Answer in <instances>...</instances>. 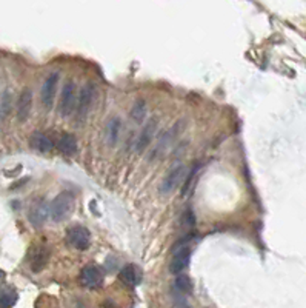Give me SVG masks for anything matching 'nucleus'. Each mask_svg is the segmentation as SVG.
<instances>
[{
	"label": "nucleus",
	"instance_id": "nucleus-1",
	"mask_svg": "<svg viewBox=\"0 0 306 308\" xmlns=\"http://www.w3.org/2000/svg\"><path fill=\"white\" fill-rule=\"evenodd\" d=\"M74 205H75V201H74L72 192L62 191L60 195L53 201V204L50 207V214L56 222H62L68 216H71V213L74 210Z\"/></svg>",
	"mask_w": 306,
	"mask_h": 308
},
{
	"label": "nucleus",
	"instance_id": "nucleus-2",
	"mask_svg": "<svg viewBox=\"0 0 306 308\" xmlns=\"http://www.w3.org/2000/svg\"><path fill=\"white\" fill-rule=\"evenodd\" d=\"M66 242L75 250H86L91 242V235L85 226L75 225L66 231Z\"/></svg>",
	"mask_w": 306,
	"mask_h": 308
},
{
	"label": "nucleus",
	"instance_id": "nucleus-3",
	"mask_svg": "<svg viewBox=\"0 0 306 308\" xmlns=\"http://www.w3.org/2000/svg\"><path fill=\"white\" fill-rule=\"evenodd\" d=\"M96 100V87L88 82L82 87L80 90V96H79V108H77V119L79 121H85L86 115L90 114L93 103Z\"/></svg>",
	"mask_w": 306,
	"mask_h": 308
},
{
	"label": "nucleus",
	"instance_id": "nucleus-4",
	"mask_svg": "<svg viewBox=\"0 0 306 308\" xmlns=\"http://www.w3.org/2000/svg\"><path fill=\"white\" fill-rule=\"evenodd\" d=\"M186 177H188V171H186V168L183 165L172 168L168 173V176L162 180L160 192H162V195H169V192H172L179 185H182L185 182Z\"/></svg>",
	"mask_w": 306,
	"mask_h": 308
},
{
	"label": "nucleus",
	"instance_id": "nucleus-5",
	"mask_svg": "<svg viewBox=\"0 0 306 308\" xmlns=\"http://www.w3.org/2000/svg\"><path fill=\"white\" fill-rule=\"evenodd\" d=\"M75 84L71 81V82H66L63 90H62V96H60V102H59V112L62 115H69L74 108H75Z\"/></svg>",
	"mask_w": 306,
	"mask_h": 308
},
{
	"label": "nucleus",
	"instance_id": "nucleus-6",
	"mask_svg": "<svg viewBox=\"0 0 306 308\" xmlns=\"http://www.w3.org/2000/svg\"><path fill=\"white\" fill-rule=\"evenodd\" d=\"M189 259H191V248L189 247H177L171 263H169V272L172 275H182L183 270L189 265Z\"/></svg>",
	"mask_w": 306,
	"mask_h": 308
},
{
	"label": "nucleus",
	"instance_id": "nucleus-7",
	"mask_svg": "<svg viewBox=\"0 0 306 308\" xmlns=\"http://www.w3.org/2000/svg\"><path fill=\"white\" fill-rule=\"evenodd\" d=\"M82 284L88 288H99L103 284V273L97 265H86L82 270Z\"/></svg>",
	"mask_w": 306,
	"mask_h": 308
},
{
	"label": "nucleus",
	"instance_id": "nucleus-8",
	"mask_svg": "<svg viewBox=\"0 0 306 308\" xmlns=\"http://www.w3.org/2000/svg\"><path fill=\"white\" fill-rule=\"evenodd\" d=\"M59 72H53L47 77V81L43 82L42 87V103L47 108H53L54 105V97H56V90L59 84Z\"/></svg>",
	"mask_w": 306,
	"mask_h": 308
},
{
	"label": "nucleus",
	"instance_id": "nucleus-9",
	"mask_svg": "<svg viewBox=\"0 0 306 308\" xmlns=\"http://www.w3.org/2000/svg\"><path fill=\"white\" fill-rule=\"evenodd\" d=\"M48 211H50V207L43 201H37L35 204L31 205V210H29V214H28L29 222L34 226H42L47 222Z\"/></svg>",
	"mask_w": 306,
	"mask_h": 308
},
{
	"label": "nucleus",
	"instance_id": "nucleus-10",
	"mask_svg": "<svg viewBox=\"0 0 306 308\" xmlns=\"http://www.w3.org/2000/svg\"><path fill=\"white\" fill-rule=\"evenodd\" d=\"M48 257H50V250L45 247V245H40V247H35L34 251H32V256H31V260H29V265H31V270L34 273H39L45 268L47 262H48Z\"/></svg>",
	"mask_w": 306,
	"mask_h": 308
},
{
	"label": "nucleus",
	"instance_id": "nucleus-11",
	"mask_svg": "<svg viewBox=\"0 0 306 308\" xmlns=\"http://www.w3.org/2000/svg\"><path fill=\"white\" fill-rule=\"evenodd\" d=\"M156 130H157V122L154 119H151V121L146 122V125L143 127V130H142V133H140V136L137 139V143H136V149L139 152L143 151L151 143V140L154 139Z\"/></svg>",
	"mask_w": 306,
	"mask_h": 308
},
{
	"label": "nucleus",
	"instance_id": "nucleus-12",
	"mask_svg": "<svg viewBox=\"0 0 306 308\" xmlns=\"http://www.w3.org/2000/svg\"><path fill=\"white\" fill-rule=\"evenodd\" d=\"M119 278L126 287H136L142 281V273H140L139 266H136V265H125L120 270Z\"/></svg>",
	"mask_w": 306,
	"mask_h": 308
},
{
	"label": "nucleus",
	"instance_id": "nucleus-13",
	"mask_svg": "<svg viewBox=\"0 0 306 308\" xmlns=\"http://www.w3.org/2000/svg\"><path fill=\"white\" fill-rule=\"evenodd\" d=\"M31 106H32V94L29 90H23L19 97V102H17V118L20 122L28 119V115L31 112Z\"/></svg>",
	"mask_w": 306,
	"mask_h": 308
},
{
	"label": "nucleus",
	"instance_id": "nucleus-14",
	"mask_svg": "<svg viewBox=\"0 0 306 308\" xmlns=\"http://www.w3.org/2000/svg\"><path fill=\"white\" fill-rule=\"evenodd\" d=\"M29 145H31L34 149L40 151V152H50V151L54 148L53 140H51L48 136L42 134V133H34V134L31 136V139H29Z\"/></svg>",
	"mask_w": 306,
	"mask_h": 308
},
{
	"label": "nucleus",
	"instance_id": "nucleus-15",
	"mask_svg": "<svg viewBox=\"0 0 306 308\" xmlns=\"http://www.w3.org/2000/svg\"><path fill=\"white\" fill-rule=\"evenodd\" d=\"M57 148L60 152H63L65 156H72V154L77 151V140L75 137L69 133H65L60 136L59 142H57Z\"/></svg>",
	"mask_w": 306,
	"mask_h": 308
},
{
	"label": "nucleus",
	"instance_id": "nucleus-16",
	"mask_svg": "<svg viewBox=\"0 0 306 308\" xmlns=\"http://www.w3.org/2000/svg\"><path fill=\"white\" fill-rule=\"evenodd\" d=\"M17 302V291L10 287L4 285L0 287V308H11Z\"/></svg>",
	"mask_w": 306,
	"mask_h": 308
},
{
	"label": "nucleus",
	"instance_id": "nucleus-17",
	"mask_svg": "<svg viewBox=\"0 0 306 308\" xmlns=\"http://www.w3.org/2000/svg\"><path fill=\"white\" fill-rule=\"evenodd\" d=\"M120 119L112 118L108 124H106V139L111 145L116 143V140L119 139V133H120Z\"/></svg>",
	"mask_w": 306,
	"mask_h": 308
},
{
	"label": "nucleus",
	"instance_id": "nucleus-18",
	"mask_svg": "<svg viewBox=\"0 0 306 308\" xmlns=\"http://www.w3.org/2000/svg\"><path fill=\"white\" fill-rule=\"evenodd\" d=\"M145 115H146V105L143 100H137L131 109V118L137 122V124H142L143 119H145Z\"/></svg>",
	"mask_w": 306,
	"mask_h": 308
},
{
	"label": "nucleus",
	"instance_id": "nucleus-19",
	"mask_svg": "<svg viewBox=\"0 0 306 308\" xmlns=\"http://www.w3.org/2000/svg\"><path fill=\"white\" fill-rule=\"evenodd\" d=\"M176 288H177L180 293H186V294H188V293L193 291V282L189 281L188 276L179 275L177 279H176Z\"/></svg>",
	"mask_w": 306,
	"mask_h": 308
},
{
	"label": "nucleus",
	"instance_id": "nucleus-20",
	"mask_svg": "<svg viewBox=\"0 0 306 308\" xmlns=\"http://www.w3.org/2000/svg\"><path fill=\"white\" fill-rule=\"evenodd\" d=\"M171 308H191L185 300H179V302H176Z\"/></svg>",
	"mask_w": 306,
	"mask_h": 308
},
{
	"label": "nucleus",
	"instance_id": "nucleus-21",
	"mask_svg": "<svg viewBox=\"0 0 306 308\" xmlns=\"http://www.w3.org/2000/svg\"><path fill=\"white\" fill-rule=\"evenodd\" d=\"M4 278H5V273H4V272H0V281H2Z\"/></svg>",
	"mask_w": 306,
	"mask_h": 308
}]
</instances>
